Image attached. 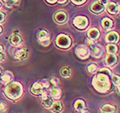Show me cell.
<instances>
[{
    "instance_id": "6da1fadb",
    "label": "cell",
    "mask_w": 120,
    "mask_h": 113,
    "mask_svg": "<svg viewBox=\"0 0 120 113\" xmlns=\"http://www.w3.org/2000/svg\"><path fill=\"white\" fill-rule=\"evenodd\" d=\"M93 86L98 92L102 93H106L111 88L109 76L104 75V74L99 73L93 79Z\"/></svg>"
},
{
    "instance_id": "7a4b0ae2",
    "label": "cell",
    "mask_w": 120,
    "mask_h": 113,
    "mask_svg": "<svg viewBox=\"0 0 120 113\" xmlns=\"http://www.w3.org/2000/svg\"><path fill=\"white\" fill-rule=\"evenodd\" d=\"M23 90L22 86L19 82H10L8 83L4 89L5 95L10 99H17L22 95Z\"/></svg>"
},
{
    "instance_id": "3957f363",
    "label": "cell",
    "mask_w": 120,
    "mask_h": 113,
    "mask_svg": "<svg viewBox=\"0 0 120 113\" xmlns=\"http://www.w3.org/2000/svg\"><path fill=\"white\" fill-rule=\"evenodd\" d=\"M56 44L58 47L63 49H67L71 45V40L70 38L65 34H59L56 39Z\"/></svg>"
},
{
    "instance_id": "277c9868",
    "label": "cell",
    "mask_w": 120,
    "mask_h": 113,
    "mask_svg": "<svg viewBox=\"0 0 120 113\" xmlns=\"http://www.w3.org/2000/svg\"><path fill=\"white\" fill-rule=\"evenodd\" d=\"M89 48L84 45H79L75 48V54L81 59H87L89 57Z\"/></svg>"
},
{
    "instance_id": "5b68a950",
    "label": "cell",
    "mask_w": 120,
    "mask_h": 113,
    "mask_svg": "<svg viewBox=\"0 0 120 113\" xmlns=\"http://www.w3.org/2000/svg\"><path fill=\"white\" fill-rule=\"evenodd\" d=\"M90 53L94 58H100L103 54V48L101 45H98L96 43L93 42L89 45Z\"/></svg>"
},
{
    "instance_id": "8992f818",
    "label": "cell",
    "mask_w": 120,
    "mask_h": 113,
    "mask_svg": "<svg viewBox=\"0 0 120 113\" xmlns=\"http://www.w3.org/2000/svg\"><path fill=\"white\" fill-rule=\"evenodd\" d=\"M38 38H39V41L42 45L44 46H47L50 45V40L51 36L49 34L47 31L45 30H41L38 34Z\"/></svg>"
},
{
    "instance_id": "52a82bcc",
    "label": "cell",
    "mask_w": 120,
    "mask_h": 113,
    "mask_svg": "<svg viewBox=\"0 0 120 113\" xmlns=\"http://www.w3.org/2000/svg\"><path fill=\"white\" fill-rule=\"evenodd\" d=\"M73 24L77 28L83 29L88 26V18H86L85 16H76L73 21Z\"/></svg>"
},
{
    "instance_id": "ba28073f",
    "label": "cell",
    "mask_w": 120,
    "mask_h": 113,
    "mask_svg": "<svg viewBox=\"0 0 120 113\" xmlns=\"http://www.w3.org/2000/svg\"><path fill=\"white\" fill-rule=\"evenodd\" d=\"M42 94V104L43 106L46 108H51L53 104V99L52 97H49L46 92H44L41 93Z\"/></svg>"
},
{
    "instance_id": "9c48e42d",
    "label": "cell",
    "mask_w": 120,
    "mask_h": 113,
    "mask_svg": "<svg viewBox=\"0 0 120 113\" xmlns=\"http://www.w3.org/2000/svg\"><path fill=\"white\" fill-rule=\"evenodd\" d=\"M31 93L34 95H40L43 93L44 91V87L43 86L41 85L40 82H35L34 84H33L32 87H31Z\"/></svg>"
},
{
    "instance_id": "30bf717a",
    "label": "cell",
    "mask_w": 120,
    "mask_h": 113,
    "mask_svg": "<svg viewBox=\"0 0 120 113\" xmlns=\"http://www.w3.org/2000/svg\"><path fill=\"white\" fill-rule=\"evenodd\" d=\"M118 39H119V36H118V33L117 32H110L108 33L105 36V40L107 41L108 43H116L118 41Z\"/></svg>"
},
{
    "instance_id": "8fae6325",
    "label": "cell",
    "mask_w": 120,
    "mask_h": 113,
    "mask_svg": "<svg viewBox=\"0 0 120 113\" xmlns=\"http://www.w3.org/2000/svg\"><path fill=\"white\" fill-rule=\"evenodd\" d=\"M67 14L64 11H58L55 14V21L58 23L63 24L67 21Z\"/></svg>"
},
{
    "instance_id": "7c38bea8",
    "label": "cell",
    "mask_w": 120,
    "mask_h": 113,
    "mask_svg": "<svg viewBox=\"0 0 120 113\" xmlns=\"http://www.w3.org/2000/svg\"><path fill=\"white\" fill-rule=\"evenodd\" d=\"M90 9L92 10V12L96 13V14H100V13H101L104 10V5L102 4H100L99 1H97V2L93 3L92 4H91Z\"/></svg>"
},
{
    "instance_id": "4fadbf2b",
    "label": "cell",
    "mask_w": 120,
    "mask_h": 113,
    "mask_svg": "<svg viewBox=\"0 0 120 113\" xmlns=\"http://www.w3.org/2000/svg\"><path fill=\"white\" fill-rule=\"evenodd\" d=\"M13 79V74L10 71H5L0 76V80L4 84L10 83Z\"/></svg>"
},
{
    "instance_id": "5bb4252c",
    "label": "cell",
    "mask_w": 120,
    "mask_h": 113,
    "mask_svg": "<svg viewBox=\"0 0 120 113\" xmlns=\"http://www.w3.org/2000/svg\"><path fill=\"white\" fill-rule=\"evenodd\" d=\"M100 113H116V107L109 104H105L101 107Z\"/></svg>"
},
{
    "instance_id": "9a60e30c",
    "label": "cell",
    "mask_w": 120,
    "mask_h": 113,
    "mask_svg": "<svg viewBox=\"0 0 120 113\" xmlns=\"http://www.w3.org/2000/svg\"><path fill=\"white\" fill-rule=\"evenodd\" d=\"M88 37L89 38V39H91L93 41H94V40H96L98 38L100 37V31L98 30L96 28H91V29L88 31Z\"/></svg>"
},
{
    "instance_id": "2e32d148",
    "label": "cell",
    "mask_w": 120,
    "mask_h": 113,
    "mask_svg": "<svg viewBox=\"0 0 120 113\" xmlns=\"http://www.w3.org/2000/svg\"><path fill=\"white\" fill-rule=\"evenodd\" d=\"M117 61H118V58L115 54H109L105 58V64L107 66H113L114 64H116Z\"/></svg>"
},
{
    "instance_id": "e0dca14e",
    "label": "cell",
    "mask_w": 120,
    "mask_h": 113,
    "mask_svg": "<svg viewBox=\"0 0 120 113\" xmlns=\"http://www.w3.org/2000/svg\"><path fill=\"white\" fill-rule=\"evenodd\" d=\"M107 11L111 15H115L118 12V5L115 3H109L107 4Z\"/></svg>"
},
{
    "instance_id": "ac0fdd59",
    "label": "cell",
    "mask_w": 120,
    "mask_h": 113,
    "mask_svg": "<svg viewBox=\"0 0 120 113\" xmlns=\"http://www.w3.org/2000/svg\"><path fill=\"white\" fill-rule=\"evenodd\" d=\"M15 58H18V59H21V60H23L27 58L28 57V51L24 49V48H22V49H19L18 51H16L15 52Z\"/></svg>"
},
{
    "instance_id": "d6986e66",
    "label": "cell",
    "mask_w": 120,
    "mask_h": 113,
    "mask_svg": "<svg viewBox=\"0 0 120 113\" xmlns=\"http://www.w3.org/2000/svg\"><path fill=\"white\" fill-rule=\"evenodd\" d=\"M61 95H62V91H61V89L59 87H53L51 89V96L53 98H61Z\"/></svg>"
},
{
    "instance_id": "ffe728a7",
    "label": "cell",
    "mask_w": 120,
    "mask_h": 113,
    "mask_svg": "<svg viewBox=\"0 0 120 113\" xmlns=\"http://www.w3.org/2000/svg\"><path fill=\"white\" fill-rule=\"evenodd\" d=\"M10 42L13 45H18L22 42V38L19 34H12L10 37Z\"/></svg>"
},
{
    "instance_id": "44dd1931",
    "label": "cell",
    "mask_w": 120,
    "mask_h": 113,
    "mask_svg": "<svg viewBox=\"0 0 120 113\" xmlns=\"http://www.w3.org/2000/svg\"><path fill=\"white\" fill-rule=\"evenodd\" d=\"M75 109L78 111H82L84 109H85V102L82 99H78V100L75 101Z\"/></svg>"
},
{
    "instance_id": "7402d4cb",
    "label": "cell",
    "mask_w": 120,
    "mask_h": 113,
    "mask_svg": "<svg viewBox=\"0 0 120 113\" xmlns=\"http://www.w3.org/2000/svg\"><path fill=\"white\" fill-rule=\"evenodd\" d=\"M113 26V22L112 21L109 19V18H104L102 21V27L105 29H111V28H112Z\"/></svg>"
},
{
    "instance_id": "603a6c76",
    "label": "cell",
    "mask_w": 120,
    "mask_h": 113,
    "mask_svg": "<svg viewBox=\"0 0 120 113\" xmlns=\"http://www.w3.org/2000/svg\"><path fill=\"white\" fill-rule=\"evenodd\" d=\"M63 110V106L60 102H56V103H53L52 106V111L55 113H60L62 112Z\"/></svg>"
},
{
    "instance_id": "cb8c5ba5",
    "label": "cell",
    "mask_w": 120,
    "mask_h": 113,
    "mask_svg": "<svg viewBox=\"0 0 120 113\" xmlns=\"http://www.w3.org/2000/svg\"><path fill=\"white\" fill-rule=\"evenodd\" d=\"M106 51H107L109 54H115L118 51V47L117 45H114V44H109L106 46Z\"/></svg>"
},
{
    "instance_id": "d4e9b609",
    "label": "cell",
    "mask_w": 120,
    "mask_h": 113,
    "mask_svg": "<svg viewBox=\"0 0 120 113\" xmlns=\"http://www.w3.org/2000/svg\"><path fill=\"white\" fill-rule=\"evenodd\" d=\"M19 3H20V0H8L5 4L8 8H12L19 4Z\"/></svg>"
},
{
    "instance_id": "484cf974",
    "label": "cell",
    "mask_w": 120,
    "mask_h": 113,
    "mask_svg": "<svg viewBox=\"0 0 120 113\" xmlns=\"http://www.w3.org/2000/svg\"><path fill=\"white\" fill-rule=\"evenodd\" d=\"M87 69H88V71L89 72V73L94 74L98 70V67L96 64H94V63H90L89 65L87 67Z\"/></svg>"
},
{
    "instance_id": "4316f807",
    "label": "cell",
    "mask_w": 120,
    "mask_h": 113,
    "mask_svg": "<svg viewBox=\"0 0 120 113\" xmlns=\"http://www.w3.org/2000/svg\"><path fill=\"white\" fill-rule=\"evenodd\" d=\"M70 69L69 68H64L62 69V70H61V75L64 76V77H70Z\"/></svg>"
},
{
    "instance_id": "83f0119b",
    "label": "cell",
    "mask_w": 120,
    "mask_h": 113,
    "mask_svg": "<svg viewBox=\"0 0 120 113\" xmlns=\"http://www.w3.org/2000/svg\"><path fill=\"white\" fill-rule=\"evenodd\" d=\"M99 73H101V74H104V75H107V76H112V71L109 69H106V68H103L99 70Z\"/></svg>"
},
{
    "instance_id": "f1b7e54d",
    "label": "cell",
    "mask_w": 120,
    "mask_h": 113,
    "mask_svg": "<svg viewBox=\"0 0 120 113\" xmlns=\"http://www.w3.org/2000/svg\"><path fill=\"white\" fill-rule=\"evenodd\" d=\"M112 82L115 84V85L118 86L119 85V76L118 75H112Z\"/></svg>"
},
{
    "instance_id": "f546056e",
    "label": "cell",
    "mask_w": 120,
    "mask_h": 113,
    "mask_svg": "<svg viewBox=\"0 0 120 113\" xmlns=\"http://www.w3.org/2000/svg\"><path fill=\"white\" fill-rule=\"evenodd\" d=\"M6 104L3 101H0V112H4L6 111Z\"/></svg>"
},
{
    "instance_id": "4dcf8cb0",
    "label": "cell",
    "mask_w": 120,
    "mask_h": 113,
    "mask_svg": "<svg viewBox=\"0 0 120 113\" xmlns=\"http://www.w3.org/2000/svg\"><path fill=\"white\" fill-rule=\"evenodd\" d=\"M40 83H41V85L43 86V87H49V86H50V82H49V80H45V79H44V80H43Z\"/></svg>"
},
{
    "instance_id": "1f68e13d",
    "label": "cell",
    "mask_w": 120,
    "mask_h": 113,
    "mask_svg": "<svg viewBox=\"0 0 120 113\" xmlns=\"http://www.w3.org/2000/svg\"><path fill=\"white\" fill-rule=\"evenodd\" d=\"M51 83L52 84H53V85H58V84H59L60 83V80H59V79L58 78H57V77H53L52 80H51Z\"/></svg>"
},
{
    "instance_id": "d6a6232c",
    "label": "cell",
    "mask_w": 120,
    "mask_h": 113,
    "mask_svg": "<svg viewBox=\"0 0 120 113\" xmlns=\"http://www.w3.org/2000/svg\"><path fill=\"white\" fill-rule=\"evenodd\" d=\"M74 4H83V3L85 2L86 0H71Z\"/></svg>"
},
{
    "instance_id": "836d02e7",
    "label": "cell",
    "mask_w": 120,
    "mask_h": 113,
    "mask_svg": "<svg viewBox=\"0 0 120 113\" xmlns=\"http://www.w3.org/2000/svg\"><path fill=\"white\" fill-rule=\"evenodd\" d=\"M5 20V15L4 13L0 12V23H3Z\"/></svg>"
},
{
    "instance_id": "e575fe53",
    "label": "cell",
    "mask_w": 120,
    "mask_h": 113,
    "mask_svg": "<svg viewBox=\"0 0 120 113\" xmlns=\"http://www.w3.org/2000/svg\"><path fill=\"white\" fill-rule=\"evenodd\" d=\"M5 59V55L3 52H0V63Z\"/></svg>"
},
{
    "instance_id": "d590c367",
    "label": "cell",
    "mask_w": 120,
    "mask_h": 113,
    "mask_svg": "<svg viewBox=\"0 0 120 113\" xmlns=\"http://www.w3.org/2000/svg\"><path fill=\"white\" fill-rule=\"evenodd\" d=\"M99 2H100V4H102L103 5H105V4H108L109 0H99Z\"/></svg>"
},
{
    "instance_id": "8d00e7d4",
    "label": "cell",
    "mask_w": 120,
    "mask_h": 113,
    "mask_svg": "<svg viewBox=\"0 0 120 113\" xmlns=\"http://www.w3.org/2000/svg\"><path fill=\"white\" fill-rule=\"evenodd\" d=\"M48 3H50V4H55V3L58 2V0H46Z\"/></svg>"
},
{
    "instance_id": "74e56055",
    "label": "cell",
    "mask_w": 120,
    "mask_h": 113,
    "mask_svg": "<svg viewBox=\"0 0 120 113\" xmlns=\"http://www.w3.org/2000/svg\"><path fill=\"white\" fill-rule=\"evenodd\" d=\"M66 1H67V0H58V2L59 3V4H64Z\"/></svg>"
},
{
    "instance_id": "f35d334b",
    "label": "cell",
    "mask_w": 120,
    "mask_h": 113,
    "mask_svg": "<svg viewBox=\"0 0 120 113\" xmlns=\"http://www.w3.org/2000/svg\"><path fill=\"white\" fill-rule=\"evenodd\" d=\"M4 51V46L0 45V52H3Z\"/></svg>"
},
{
    "instance_id": "ab89813d",
    "label": "cell",
    "mask_w": 120,
    "mask_h": 113,
    "mask_svg": "<svg viewBox=\"0 0 120 113\" xmlns=\"http://www.w3.org/2000/svg\"><path fill=\"white\" fill-rule=\"evenodd\" d=\"M81 113H89V112H88V111H84V110H83L82 111H81Z\"/></svg>"
},
{
    "instance_id": "60d3db41",
    "label": "cell",
    "mask_w": 120,
    "mask_h": 113,
    "mask_svg": "<svg viewBox=\"0 0 120 113\" xmlns=\"http://www.w3.org/2000/svg\"><path fill=\"white\" fill-rule=\"evenodd\" d=\"M1 75H2V70H1V68H0V76H1Z\"/></svg>"
},
{
    "instance_id": "b9f144b4",
    "label": "cell",
    "mask_w": 120,
    "mask_h": 113,
    "mask_svg": "<svg viewBox=\"0 0 120 113\" xmlns=\"http://www.w3.org/2000/svg\"><path fill=\"white\" fill-rule=\"evenodd\" d=\"M2 32V28H1V27H0V33Z\"/></svg>"
},
{
    "instance_id": "7bdbcfd3",
    "label": "cell",
    "mask_w": 120,
    "mask_h": 113,
    "mask_svg": "<svg viewBox=\"0 0 120 113\" xmlns=\"http://www.w3.org/2000/svg\"><path fill=\"white\" fill-rule=\"evenodd\" d=\"M3 1H4V2L6 3V2H7V1H8V0H3Z\"/></svg>"
},
{
    "instance_id": "ee69618b",
    "label": "cell",
    "mask_w": 120,
    "mask_h": 113,
    "mask_svg": "<svg viewBox=\"0 0 120 113\" xmlns=\"http://www.w3.org/2000/svg\"><path fill=\"white\" fill-rule=\"evenodd\" d=\"M0 7H1V3H0Z\"/></svg>"
}]
</instances>
